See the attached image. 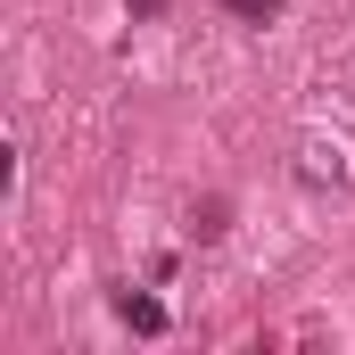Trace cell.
<instances>
[{"label": "cell", "instance_id": "1", "mask_svg": "<svg viewBox=\"0 0 355 355\" xmlns=\"http://www.w3.org/2000/svg\"><path fill=\"white\" fill-rule=\"evenodd\" d=\"M116 322H124V331H141V339H157V331H166V306H157V297H141V289H116Z\"/></svg>", "mask_w": 355, "mask_h": 355}, {"label": "cell", "instance_id": "2", "mask_svg": "<svg viewBox=\"0 0 355 355\" xmlns=\"http://www.w3.org/2000/svg\"><path fill=\"white\" fill-rule=\"evenodd\" d=\"M223 215H232V207H223V198H207V207L190 215V240H223Z\"/></svg>", "mask_w": 355, "mask_h": 355}, {"label": "cell", "instance_id": "3", "mask_svg": "<svg viewBox=\"0 0 355 355\" xmlns=\"http://www.w3.org/2000/svg\"><path fill=\"white\" fill-rule=\"evenodd\" d=\"M223 8H232L240 25H272V17H281V0H223Z\"/></svg>", "mask_w": 355, "mask_h": 355}, {"label": "cell", "instance_id": "4", "mask_svg": "<svg viewBox=\"0 0 355 355\" xmlns=\"http://www.w3.org/2000/svg\"><path fill=\"white\" fill-rule=\"evenodd\" d=\"M124 8H132V17H141V25H149V17H157V8H166V0H124Z\"/></svg>", "mask_w": 355, "mask_h": 355}]
</instances>
